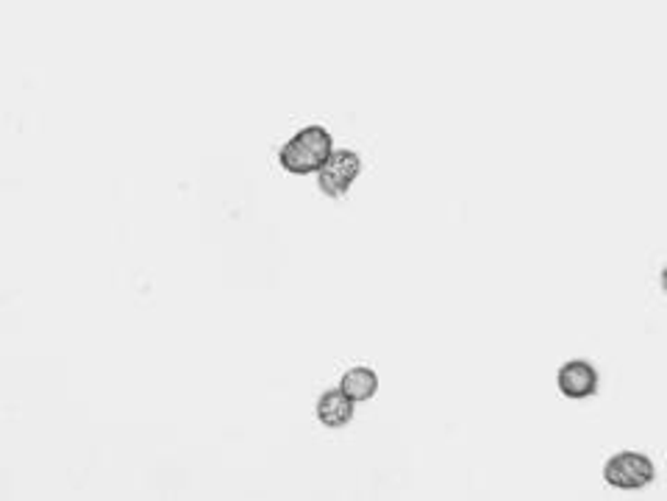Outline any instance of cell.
I'll return each mask as SVG.
<instances>
[{
	"mask_svg": "<svg viewBox=\"0 0 667 501\" xmlns=\"http://www.w3.org/2000/svg\"><path fill=\"white\" fill-rule=\"evenodd\" d=\"M331 153H334V137H331L329 128L307 126L284 143V148L278 151V164L292 175L320 173Z\"/></svg>",
	"mask_w": 667,
	"mask_h": 501,
	"instance_id": "obj_1",
	"label": "cell"
},
{
	"mask_svg": "<svg viewBox=\"0 0 667 501\" xmlns=\"http://www.w3.org/2000/svg\"><path fill=\"white\" fill-rule=\"evenodd\" d=\"M656 479V465L643 452H620L603 465V482L618 490H643Z\"/></svg>",
	"mask_w": 667,
	"mask_h": 501,
	"instance_id": "obj_2",
	"label": "cell"
},
{
	"mask_svg": "<svg viewBox=\"0 0 667 501\" xmlns=\"http://www.w3.org/2000/svg\"><path fill=\"white\" fill-rule=\"evenodd\" d=\"M361 175V157L350 148H334L329 162L318 173V187L320 193L329 198H343L348 190L354 187L356 179Z\"/></svg>",
	"mask_w": 667,
	"mask_h": 501,
	"instance_id": "obj_3",
	"label": "cell"
},
{
	"mask_svg": "<svg viewBox=\"0 0 667 501\" xmlns=\"http://www.w3.org/2000/svg\"><path fill=\"white\" fill-rule=\"evenodd\" d=\"M598 385H601L598 371L593 368L587 360H571V363L562 365L560 374H556V387H560L565 399H589V396H596L598 392Z\"/></svg>",
	"mask_w": 667,
	"mask_h": 501,
	"instance_id": "obj_4",
	"label": "cell"
},
{
	"mask_svg": "<svg viewBox=\"0 0 667 501\" xmlns=\"http://www.w3.org/2000/svg\"><path fill=\"white\" fill-rule=\"evenodd\" d=\"M318 421L325 429H343L354 421V401L343 390H329L318 399Z\"/></svg>",
	"mask_w": 667,
	"mask_h": 501,
	"instance_id": "obj_5",
	"label": "cell"
},
{
	"mask_svg": "<svg viewBox=\"0 0 667 501\" xmlns=\"http://www.w3.org/2000/svg\"><path fill=\"white\" fill-rule=\"evenodd\" d=\"M340 390L348 396L354 405H365V401H370L376 396V390H379V376H376V371L370 368H350L348 374L340 379Z\"/></svg>",
	"mask_w": 667,
	"mask_h": 501,
	"instance_id": "obj_6",
	"label": "cell"
}]
</instances>
